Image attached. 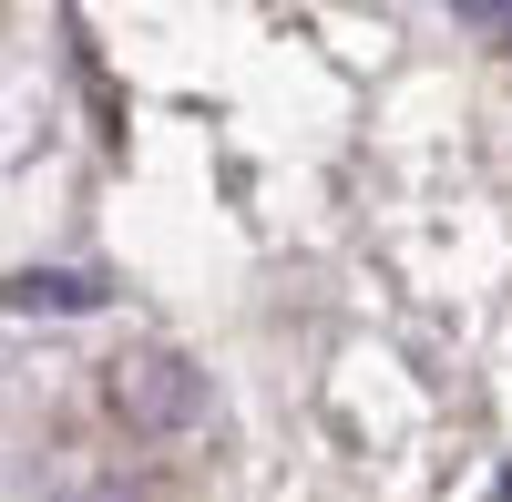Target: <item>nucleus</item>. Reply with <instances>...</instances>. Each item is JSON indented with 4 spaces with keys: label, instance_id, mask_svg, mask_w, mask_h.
Wrapping results in <instances>:
<instances>
[{
    "label": "nucleus",
    "instance_id": "1",
    "mask_svg": "<svg viewBox=\"0 0 512 502\" xmlns=\"http://www.w3.org/2000/svg\"><path fill=\"white\" fill-rule=\"evenodd\" d=\"M103 400L134 431H185V421H205V369H185L175 349H144V359H113Z\"/></svg>",
    "mask_w": 512,
    "mask_h": 502
},
{
    "label": "nucleus",
    "instance_id": "2",
    "mask_svg": "<svg viewBox=\"0 0 512 502\" xmlns=\"http://www.w3.org/2000/svg\"><path fill=\"white\" fill-rule=\"evenodd\" d=\"M0 308H52V318H82V308H103V277H11V287H0Z\"/></svg>",
    "mask_w": 512,
    "mask_h": 502
},
{
    "label": "nucleus",
    "instance_id": "3",
    "mask_svg": "<svg viewBox=\"0 0 512 502\" xmlns=\"http://www.w3.org/2000/svg\"><path fill=\"white\" fill-rule=\"evenodd\" d=\"M502 502H512V472H502Z\"/></svg>",
    "mask_w": 512,
    "mask_h": 502
}]
</instances>
